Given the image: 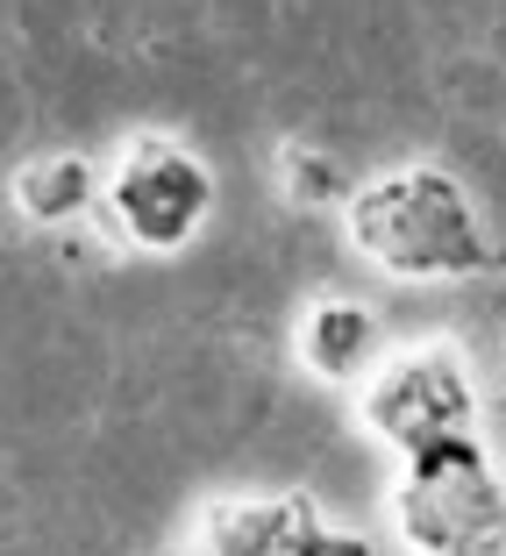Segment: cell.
<instances>
[{
	"instance_id": "cell-4",
	"label": "cell",
	"mask_w": 506,
	"mask_h": 556,
	"mask_svg": "<svg viewBox=\"0 0 506 556\" xmlns=\"http://www.w3.org/2000/svg\"><path fill=\"white\" fill-rule=\"evenodd\" d=\"M364 428L400 457L442 435H471L478 386H471V364L457 357V343H414L400 357H385V371L364 386Z\"/></svg>"
},
{
	"instance_id": "cell-5",
	"label": "cell",
	"mask_w": 506,
	"mask_h": 556,
	"mask_svg": "<svg viewBox=\"0 0 506 556\" xmlns=\"http://www.w3.org/2000/svg\"><path fill=\"white\" fill-rule=\"evenodd\" d=\"M186 556H371V542L328 521L307 492H243L200 514Z\"/></svg>"
},
{
	"instance_id": "cell-3",
	"label": "cell",
	"mask_w": 506,
	"mask_h": 556,
	"mask_svg": "<svg viewBox=\"0 0 506 556\" xmlns=\"http://www.w3.org/2000/svg\"><path fill=\"white\" fill-rule=\"evenodd\" d=\"M214 172L193 143L179 136H129L122 157L100 172V207H107V229L129 250L150 257H172L186 250L200 229L214 222Z\"/></svg>"
},
{
	"instance_id": "cell-7",
	"label": "cell",
	"mask_w": 506,
	"mask_h": 556,
	"mask_svg": "<svg viewBox=\"0 0 506 556\" xmlns=\"http://www.w3.org/2000/svg\"><path fill=\"white\" fill-rule=\"evenodd\" d=\"M15 207H22V222H36V229H72V222H86V214L100 207L93 157H79V150L29 157L15 172Z\"/></svg>"
},
{
	"instance_id": "cell-1",
	"label": "cell",
	"mask_w": 506,
	"mask_h": 556,
	"mask_svg": "<svg viewBox=\"0 0 506 556\" xmlns=\"http://www.w3.org/2000/svg\"><path fill=\"white\" fill-rule=\"evenodd\" d=\"M350 250L385 278H478L506 271V229H492L471 186L442 164H392L343 193Z\"/></svg>"
},
{
	"instance_id": "cell-2",
	"label": "cell",
	"mask_w": 506,
	"mask_h": 556,
	"mask_svg": "<svg viewBox=\"0 0 506 556\" xmlns=\"http://www.w3.org/2000/svg\"><path fill=\"white\" fill-rule=\"evenodd\" d=\"M385 514L407 556H506V478L478 428L407 450Z\"/></svg>"
},
{
	"instance_id": "cell-6",
	"label": "cell",
	"mask_w": 506,
	"mask_h": 556,
	"mask_svg": "<svg viewBox=\"0 0 506 556\" xmlns=\"http://www.w3.org/2000/svg\"><path fill=\"white\" fill-rule=\"evenodd\" d=\"M371 357H378V314L343 293L314 300L307 321H300V364L314 378H328V386H343V378L371 371Z\"/></svg>"
},
{
	"instance_id": "cell-8",
	"label": "cell",
	"mask_w": 506,
	"mask_h": 556,
	"mask_svg": "<svg viewBox=\"0 0 506 556\" xmlns=\"http://www.w3.org/2000/svg\"><path fill=\"white\" fill-rule=\"evenodd\" d=\"M278 179H286V193H293L300 207H336V200L350 193L343 164L328 157L321 143H286V150H278Z\"/></svg>"
}]
</instances>
